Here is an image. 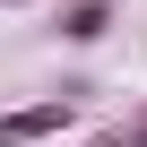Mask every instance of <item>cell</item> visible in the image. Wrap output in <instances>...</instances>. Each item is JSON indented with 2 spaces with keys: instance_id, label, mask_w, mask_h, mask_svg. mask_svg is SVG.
Returning <instances> with one entry per match:
<instances>
[{
  "instance_id": "obj_3",
  "label": "cell",
  "mask_w": 147,
  "mask_h": 147,
  "mask_svg": "<svg viewBox=\"0 0 147 147\" xmlns=\"http://www.w3.org/2000/svg\"><path fill=\"white\" fill-rule=\"evenodd\" d=\"M104 147H147V121H138V130H121V138H104Z\"/></svg>"
},
{
  "instance_id": "obj_1",
  "label": "cell",
  "mask_w": 147,
  "mask_h": 147,
  "mask_svg": "<svg viewBox=\"0 0 147 147\" xmlns=\"http://www.w3.org/2000/svg\"><path fill=\"white\" fill-rule=\"evenodd\" d=\"M69 121H78V87H61V95H43V104H9V113H0V147H43V138H61Z\"/></svg>"
},
{
  "instance_id": "obj_4",
  "label": "cell",
  "mask_w": 147,
  "mask_h": 147,
  "mask_svg": "<svg viewBox=\"0 0 147 147\" xmlns=\"http://www.w3.org/2000/svg\"><path fill=\"white\" fill-rule=\"evenodd\" d=\"M0 9H26V0H0Z\"/></svg>"
},
{
  "instance_id": "obj_2",
  "label": "cell",
  "mask_w": 147,
  "mask_h": 147,
  "mask_svg": "<svg viewBox=\"0 0 147 147\" xmlns=\"http://www.w3.org/2000/svg\"><path fill=\"white\" fill-rule=\"evenodd\" d=\"M104 26H113V0H69V9H61V35L69 43H95Z\"/></svg>"
}]
</instances>
